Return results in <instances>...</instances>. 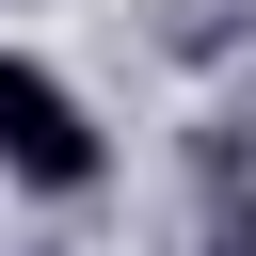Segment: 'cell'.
<instances>
[{"mask_svg":"<svg viewBox=\"0 0 256 256\" xmlns=\"http://www.w3.org/2000/svg\"><path fill=\"white\" fill-rule=\"evenodd\" d=\"M0 176L48 192V208L112 192V128H96V96H80L48 48H0Z\"/></svg>","mask_w":256,"mask_h":256,"instance_id":"cell-1","label":"cell"}]
</instances>
